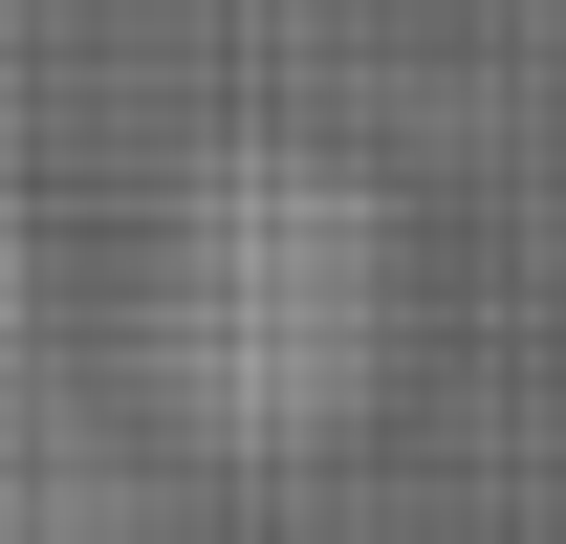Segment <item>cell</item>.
Segmentation results:
<instances>
[{"label": "cell", "instance_id": "obj_2", "mask_svg": "<svg viewBox=\"0 0 566 544\" xmlns=\"http://www.w3.org/2000/svg\"><path fill=\"white\" fill-rule=\"evenodd\" d=\"M0 327H22V218H0Z\"/></svg>", "mask_w": 566, "mask_h": 544}, {"label": "cell", "instance_id": "obj_1", "mask_svg": "<svg viewBox=\"0 0 566 544\" xmlns=\"http://www.w3.org/2000/svg\"><path fill=\"white\" fill-rule=\"evenodd\" d=\"M392 393V197L349 153H218L153 218V414L197 458H327Z\"/></svg>", "mask_w": 566, "mask_h": 544}]
</instances>
